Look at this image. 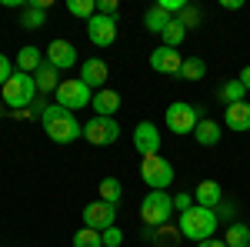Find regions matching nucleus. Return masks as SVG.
<instances>
[{
	"instance_id": "aec40b11",
	"label": "nucleus",
	"mask_w": 250,
	"mask_h": 247,
	"mask_svg": "<svg viewBox=\"0 0 250 247\" xmlns=\"http://www.w3.org/2000/svg\"><path fill=\"white\" fill-rule=\"evenodd\" d=\"M197 204L200 207H210V210H217V204L224 201V187L217 184V180H204V184H197Z\"/></svg>"
},
{
	"instance_id": "20e7f679",
	"label": "nucleus",
	"mask_w": 250,
	"mask_h": 247,
	"mask_svg": "<svg viewBox=\"0 0 250 247\" xmlns=\"http://www.w3.org/2000/svg\"><path fill=\"white\" fill-rule=\"evenodd\" d=\"M34 97H37V80H34V74H20V70H14V77L3 84V104L20 111V107H30Z\"/></svg>"
},
{
	"instance_id": "b1692460",
	"label": "nucleus",
	"mask_w": 250,
	"mask_h": 247,
	"mask_svg": "<svg viewBox=\"0 0 250 247\" xmlns=\"http://www.w3.org/2000/svg\"><path fill=\"white\" fill-rule=\"evenodd\" d=\"M224 244L227 247H250V227L247 224H230L224 234Z\"/></svg>"
},
{
	"instance_id": "1a4fd4ad",
	"label": "nucleus",
	"mask_w": 250,
	"mask_h": 247,
	"mask_svg": "<svg viewBox=\"0 0 250 247\" xmlns=\"http://www.w3.org/2000/svg\"><path fill=\"white\" fill-rule=\"evenodd\" d=\"M83 227L100 230V234L107 227H117V207L107 204V201H90V204L83 207Z\"/></svg>"
},
{
	"instance_id": "4468645a",
	"label": "nucleus",
	"mask_w": 250,
	"mask_h": 247,
	"mask_svg": "<svg viewBox=\"0 0 250 247\" xmlns=\"http://www.w3.org/2000/svg\"><path fill=\"white\" fill-rule=\"evenodd\" d=\"M107 77H110V70H107V64L100 57H90V60L80 64V80H83L87 87H94V90H104Z\"/></svg>"
},
{
	"instance_id": "c756f323",
	"label": "nucleus",
	"mask_w": 250,
	"mask_h": 247,
	"mask_svg": "<svg viewBox=\"0 0 250 247\" xmlns=\"http://www.w3.org/2000/svg\"><path fill=\"white\" fill-rule=\"evenodd\" d=\"M147 234H150V241H154V244H177V237H180V230H173V227H167V224H164V227H147Z\"/></svg>"
},
{
	"instance_id": "39448f33",
	"label": "nucleus",
	"mask_w": 250,
	"mask_h": 247,
	"mask_svg": "<svg viewBox=\"0 0 250 247\" xmlns=\"http://www.w3.org/2000/svg\"><path fill=\"white\" fill-rule=\"evenodd\" d=\"M140 177H144V184L154 190H164L173 184V164L167 160V157H160V154H154V157H144L140 160Z\"/></svg>"
},
{
	"instance_id": "2f4dec72",
	"label": "nucleus",
	"mask_w": 250,
	"mask_h": 247,
	"mask_svg": "<svg viewBox=\"0 0 250 247\" xmlns=\"http://www.w3.org/2000/svg\"><path fill=\"white\" fill-rule=\"evenodd\" d=\"M97 14H100V17H114L117 20L120 3H117V0H97Z\"/></svg>"
},
{
	"instance_id": "bb28decb",
	"label": "nucleus",
	"mask_w": 250,
	"mask_h": 247,
	"mask_svg": "<svg viewBox=\"0 0 250 247\" xmlns=\"http://www.w3.org/2000/svg\"><path fill=\"white\" fill-rule=\"evenodd\" d=\"M204 74H207V64L200 57H184V67H180V77L184 80H200Z\"/></svg>"
},
{
	"instance_id": "f257e3e1",
	"label": "nucleus",
	"mask_w": 250,
	"mask_h": 247,
	"mask_svg": "<svg viewBox=\"0 0 250 247\" xmlns=\"http://www.w3.org/2000/svg\"><path fill=\"white\" fill-rule=\"evenodd\" d=\"M40 127H43V134H47L54 144H74L77 137H83V124L74 117V111H67V107H60V104H54V107L43 111Z\"/></svg>"
},
{
	"instance_id": "f8f14e48",
	"label": "nucleus",
	"mask_w": 250,
	"mask_h": 247,
	"mask_svg": "<svg viewBox=\"0 0 250 247\" xmlns=\"http://www.w3.org/2000/svg\"><path fill=\"white\" fill-rule=\"evenodd\" d=\"M180 67H184V54H177L173 47H157L150 54V70L157 74H167V77H180Z\"/></svg>"
},
{
	"instance_id": "e433bc0d",
	"label": "nucleus",
	"mask_w": 250,
	"mask_h": 247,
	"mask_svg": "<svg viewBox=\"0 0 250 247\" xmlns=\"http://www.w3.org/2000/svg\"><path fill=\"white\" fill-rule=\"evenodd\" d=\"M237 80H240V84H244V90H250V67H244V70H240V77H237Z\"/></svg>"
},
{
	"instance_id": "f03ea898",
	"label": "nucleus",
	"mask_w": 250,
	"mask_h": 247,
	"mask_svg": "<svg viewBox=\"0 0 250 247\" xmlns=\"http://www.w3.org/2000/svg\"><path fill=\"white\" fill-rule=\"evenodd\" d=\"M177 230H180V237L197 241V244H200V241H210L213 230H217V210L193 204L190 210H184V214H180V224H177Z\"/></svg>"
},
{
	"instance_id": "412c9836",
	"label": "nucleus",
	"mask_w": 250,
	"mask_h": 247,
	"mask_svg": "<svg viewBox=\"0 0 250 247\" xmlns=\"http://www.w3.org/2000/svg\"><path fill=\"white\" fill-rule=\"evenodd\" d=\"M34 80H37V94H57V87H60V70H57V67H50V64L43 60V67L34 74Z\"/></svg>"
},
{
	"instance_id": "9b49d317",
	"label": "nucleus",
	"mask_w": 250,
	"mask_h": 247,
	"mask_svg": "<svg viewBox=\"0 0 250 247\" xmlns=\"http://www.w3.org/2000/svg\"><path fill=\"white\" fill-rule=\"evenodd\" d=\"M87 37H90L94 47H110V44L117 40V20L94 14V17L87 20Z\"/></svg>"
},
{
	"instance_id": "f704fd0d",
	"label": "nucleus",
	"mask_w": 250,
	"mask_h": 247,
	"mask_svg": "<svg viewBox=\"0 0 250 247\" xmlns=\"http://www.w3.org/2000/svg\"><path fill=\"white\" fill-rule=\"evenodd\" d=\"M10 77H14V70H10V57H3V54H0V87H3Z\"/></svg>"
},
{
	"instance_id": "dca6fc26",
	"label": "nucleus",
	"mask_w": 250,
	"mask_h": 247,
	"mask_svg": "<svg viewBox=\"0 0 250 247\" xmlns=\"http://www.w3.org/2000/svg\"><path fill=\"white\" fill-rule=\"evenodd\" d=\"M224 124H227L230 131H237V134L250 131V104H247V100H240V104H230V107L224 111Z\"/></svg>"
},
{
	"instance_id": "ddd939ff",
	"label": "nucleus",
	"mask_w": 250,
	"mask_h": 247,
	"mask_svg": "<svg viewBox=\"0 0 250 247\" xmlns=\"http://www.w3.org/2000/svg\"><path fill=\"white\" fill-rule=\"evenodd\" d=\"M47 64L57 67V70H70V67L77 64V47H74L70 40H50V47H47Z\"/></svg>"
},
{
	"instance_id": "6ab92c4d",
	"label": "nucleus",
	"mask_w": 250,
	"mask_h": 247,
	"mask_svg": "<svg viewBox=\"0 0 250 247\" xmlns=\"http://www.w3.org/2000/svg\"><path fill=\"white\" fill-rule=\"evenodd\" d=\"M43 54H40L37 47H34V44H27V47H20L17 50V70L20 74H37L40 67H43Z\"/></svg>"
},
{
	"instance_id": "6e6552de",
	"label": "nucleus",
	"mask_w": 250,
	"mask_h": 247,
	"mask_svg": "<svg viewBox=\"0 0 250 247\" xmlns=\"http://www.w3.org/2000/svg\"><path fill=\"white\" fill-rule=\"evenodd\" d=\"M90 100H94V94H90V87L83 84V80H60L57 87V104L60 107H67V111H80V107H90Z\"/></svg>"
},
{
	"instance_id": "72a5a7b5",
	"label": "nucleus",
	"mask_w": 250,
	"mask_h": 247,
	"mask_svg": "<svg viewBox=\"0 0 250 247\" xmlns=\"http://www.w3.org/2000/svg\"><path fill=\"white\" fill-rule=\"evenodd\" d=\"M193 207V197L190 194H177V197H173V210H180V214H184V210H190Z\"/></svg>"
},
{
	"instance_id": "4be33fe9",
	"label": "nucleus",
	"mask_w": 250,
	"mask_h": 247,
	"mask_svg": "<svg viewBox=\"0 0 250 247\" xmlns=\"http://www.w3.org/2000/svg\"><path fill=\"white\" fill-rule=\"evenodd\" d=\"M170 14H167V10H160V7H150V10H147V14H144V27H147V30H150V34H164V30H167V27H170Z\"/></svg>"
},
{
	"instance_id": "c9c22d12",
	"label": "nucleus",
	"mask_w": 250,
	"mask_h": 247,
	"mask_svg": "<svg viewBox=\"0 0 250 247\" xmlns=\"http://www.w3.org/2000/svg\"><path fill=\"white\" fill-rule=\"evenodd\" d=\"M220 7H224V10H230V14H237L244 3H240V0H220Z\"/></svg>"
},
{
	"instance_id": "423d86ee",
	"label": "nucleus",
	"mask_w": 250,
	"mask_h": 247,
	"mask_svg": "<svg viewBox=\"0 0 250 247\" xmlns=\"http://www.w3.org/2000/svg\"><path fill=\"white\" fill-rule=\"evenodd\" d=\"M117 137H120L117 117H90L83 124V140L94 147H110V144H117Z\"/></svg>"
},
{
	"instance_id": "c85d7f7f",
	"label": "nucleus",
	"mask_w": 250,
	"mask_h": 247,
	"mask_svg": "<svg viewBox=\"0 0 250 247\" xmlns=\"http://www.w3.org/2000/svg\"><path fill=\"white\" fill-rule=\"evenodd\" d=\"M67 10L80 20H90L97 14V0H67Z\"/></svg>"
},
{
	"instance_id": "f3484780",
	"label": "nucleus",
	"mask_w": 250,
	"mask_h": 247,
	"mask_svg": "<svg viewBox=\"0 0 250 247\" xmlns=\"http://www.w3.org/2000/svg\"><path fill=\"white\" fill-rule=\"evenodd\" d=\"M193 137H197V144H200V147H217V144H220V137H224V131H220V124H217V120L200 117V124L193 127Z\"/></svg>"
},
{
	"instance_id": "2eb2a0df",
	"label": "nucleus",
	"mask_w": 250,
	"mask_h": 247,
	"mask_svg": "<svg viewBox=\"0 0 250 247\" xmlns=\"http://www.w3.org/2000/svg\"><path fill=\"white\" fill-rule=\"evenodd\" d=\"M47 7H50V0H30L20 10V27L23 30H40L47 23Z\"/></svg>"
},
{
	"instance_id": "473e14b6",
	"label": "nucleus",
	"mask_w": 250,
	"mask_h": 247,
	"mask_svg": "<svg viewBox=\"0 0 250 247\" xmlns=\"http://www.w3.org/2000/svg\"><path fill=\"white\" fill-rule=\"evenodd\" d=\"M124 244V230L120 227H107L104 230V247H120Z\"/></svg>"
},
{
	"instance_id": "4c0bfd02",
	"label": "nucleus",
	"mask_w": 250,
	"mask_h": 247,
	"mask_svg": "<svg viewBox=\"0 0 250 247\" xmlns=\"http://www.w3.org/2000/svg\"><path fill=\"white\" fill-rule=\"evenodd\" d=\"M197 247H227V244H224V241H213V237H210V241H200Z\"/></svg>"
},
{
	"instance_id": "cd10ccee",
	"label": "nucleus",
	"mask_w": 250,
	"mask_h": 247,
	"mask_svg": "<svg viewBox=\"0 0 250 247\" xmlns=\"http://www.w3.org/2000/svg\"><path fill=\"white\" fill-rule=\"evenodd\" d=\"M74 247H104V234L90 230V227H80L74 234Z\"/></svg>"
},
{
	"instance_id": "0eeeda50",
	"label": "nucleus",
	"mask_w": 250,
	"mask_h": 247,
	"mask_svg": "<svg viewBox=\"0 0 250 247\" xmlns=\"http://www.w3.org/2000/svg\"><path fill=\"white\" fill-rule=\"evenodd\" d=\"M164 120H167L170 134H193V127L200 124V111H197L193 104H184V100H177V104H170V107H167Z\"/></svg>"
},
{
	"instance_id": "a211bd4d",
	"label": "nucleus",
	"mask_w": 250,
	"mask_h": 247,
	"mask_svg": "<svg viewBox=\"0 0 250 247\" xmlns=\"http://www.w3.org/2000/svg\"><path fill=\"white\" fill-rule=\"evenodd\" d=\"M90 107L97 111V117H114L117 111H120V94L110 90V87H104V90H97V94H94Z\"/></svg>"
},
{
	"instance_id": "9d476101",
	"label": "nucleus",
	"mask_w": 250,
	"mask_h": 247,
	"mask_svg": "<svg viewBox=\"0 0 250 247\" xmlns=\"http://www.w3.org/2000/svg\"><path fill=\"white\" fill-rule=\"evenodd\" d=\"M134 147L140 157H154L160 154V131H157V124L150 120H140L134 127Z\"/></svg>"
},
{
	"instance_id": "a878e982",
	"label": "nucleus",
	"mask_w": 250,
	"mask_h": 247,
	"mask_svg": "<svg viewBox=\"0 0 250 247\" xmlns=\"http://www.w3.org/2000/svg\"><path fill=\"white\" fill-rule=\"evenodd\" d=\"M217 94H220V100L230 107V104H240V100L247 97V90H244V84H240V80H227V84H224Z\"/></svg>"
},
{
	"instance_id": "7ed1b4c3",
	"label": "nucleus",
	"mask_w": 250,
	"mask_h": 247,
	"mask_svg": "<svg viewBox=\"0 0 250 247\" xmlns=\"http://www.w3.org/2000/svg\"><path fill=\"white\" fill-rule=\"evenodd\" d=\"M173 214V197L167 190H150L147 197H144V204H140V221H144V227H164L167 221H170Z\"/></svg>"
},
{
	"instance_id": "393cba45",
	"label": "nucleus",
	"mask_w": 250,
	"mask_h": 247,
	"mask_svg": "<svg viewBox=\"0 0 250 247\" xmlns=\"http://www.w3.org/2000/svg\"><path fill=\"white\" fill-rule=\"evenodd\" d=\"M160 37H164V47H173V50H177V47H180V44L187 40V27H184L180 20L173 17V20H170V27H167V30L160 34Z\"/></svg>"
},
{
	"instance_id": "7c9ffc66",
	"label": "nucleus",
	"mask_w": 250,
	"mask_h": 247,
	"mask_svg": "<svg viewBox=\"0 0 250 247\" xmlns=\"http://www.w3.org/2000/svg\"><path fill=\"white\" fill-rule=\"evenodd\" d=\"M200 17H204V14H200V7H193V3H187V7L177 14V20H180L187 30H190V27H197V23H200Z\"/></svg>"
},
{
	"instance_id": "5701e85b",
	"label": "nucleus",
	"mask_w": 250,
	"mask_h": 247,
	"mask_svg": "<svg viewBox=\"0 0 250 247\" xmlns=\"http://www.w3.org/2000/svg\"><path fill=\"white\" fill-rule=\"evenodd\" d=\"M120 197H124V184L117 180V177H104L100 180V201H107V204H120Z\"/></svg>"
}]
</instances>
